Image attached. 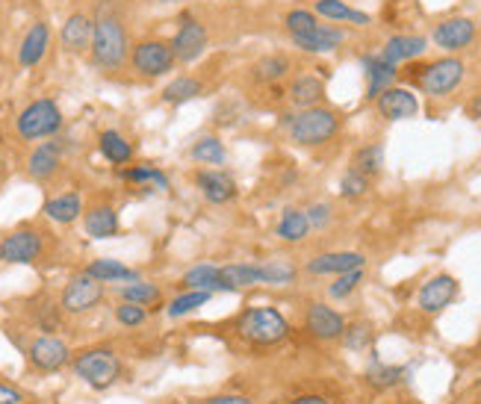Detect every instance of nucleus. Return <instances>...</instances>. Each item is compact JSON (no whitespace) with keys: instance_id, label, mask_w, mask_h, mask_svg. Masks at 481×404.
<instances>
[{"instance_id":"obj_10","label":"nucleus","mask_w":481,"mask_h":404,"mask_svg":"<svg viewBox=\"0 0 481 404\" xmlns=\"http://www.w3.org/2000/svg\"><path fill=\"white\" fill-rule=\"evenodd\" d=\"M476 39H478V24H476V18H467V15L443 18V21H437L432 30V42L443 50V54H460V50H467Z\"/></svg>"},{"instance_id":"obj_28","label":"nucleus","mask_w":481,"mask_h":404,"mask_svg":"<svg viewBox=\"0 0 481 404\" xmlns=\"http://www.w3.org/2000/svg\"><path fill=\"white\" fill-rule=\"evenodd\" d=\"M310 219H307V210L302 207H286L278 225H275V236L281 242H290V245H299L307 236H310Z\"/></svg>"},{"instance_id":"obj_17","label":"nucleus","mask_w":481,"mask_h":404,"mask_svg":"<svg viewBox=\"0 0 481 404\" xmlns=\"http://www.w3.org/2000/svg\"><path fill=\"white\" fill-rule=\"evenodd\" d=\"M375 109L387 121H407L419 116V100L407 86H390L375 98Z\"/></svg>"},{"instance_id":"obj_4","label":"nucleus","mask_w":481,"mask_h":404,"mask_svg":"<svg viewBox=\"0 0 481 404\" xmlns=\"http://www.w3.org/2000/svg\"><path fill=\"white\" fill-rule=\"evenodd\" d=\"M178 65V56H175V47H171V39H139L136 45L130 47V68L136 77H145V80H157V77H166L175 72Z\"/></svg>"},{"instance_id":"obj_49","label":"nucleus","mask_w":481,"mask_h":404,"mask_svg":"<svg viewBox=\"0 0 481 404\" xmlns=\"http://www.w3.org/2000/svg\"><path fill=\"white\" fill-rule=\"evenodd\" d=\"M204 404H254V401L245 399V396H213V399H207Z\"/></svg>"},{"instance_id":"obj_50","label":"nucleus","mask_w":481,"mask_h":404,"mask_svg":"<svg viewBox=\"0 0 481 404\" xmlns=\"http://www.w3.org/2000/svg\"><path fill=\"white\" fill-rule=\"evenodd\" d=\"M286 404H328V401H325L322 396H302V399H293Z\"/></svg>"},{"instance_id":"obj_46","label":"nucleus","mask_w":481,"mask_h":404,"mask_svg":"<svg viewBox=\"0 0 481 404\" xmlns=\"http://www.w3.org/2000/svg\"><path fill=\"white\" fill-rule=\"evenodd\" d=\"M398 378H402V369H396V366H372L370 369V381L375 387H393Z\"/></svg>"},{"instance_id":"obj_29","label":"nucleus","mask_w":481,"mask_h":404,"mask_svg":"<svg viewBox=\"0 0 481 404\" xmlns=\"http://www.w3.org/2000/svg\"><path fill=\"white\" fill-rule=\"evenodd\" d=\"M204 92H207V83H204L201 77H196V74H180V77H175V80H169L160 98H162V104L180 107V104H189V100L201 98Z\"/></svg>"},{"instance_id":"obj_35","label":"nucleus","mask_w":481,"mask_h":404,"mask_svg":"<svg viewBox=\"0 0 481 404\" xmlns=\"http://www.w3.org/2000/svg\"><path fill=\"white\" fill-rule=\"evenodd\" d=\"M222 278H224V284H228L231 292L260 284L258 262H228V266H222Z\"/></svg>"},{"instance_id":"obj_43","label":"nucleus","mask_w":481,"mask_h":404,"mask_svg":"<svg viewBox=\"0 0 481 404\" xmlns=\"http://www.w3.org/2000/svg\"><path fill=\"white\" fill-rule=\"evenodd\" d=\"M361 284H363V269L343 271V275H337V280L328 287V296L337 298V301H343V298H349Z\"/></svg>"},{"instance_id":"obj_52","label":"nucleus","mask_w":481,"mask_h":404,"mask_svg":"<svg viewBox=\"0 0 481 404\" xmlns=\"http://www.w3.org/2000/svg\"><path fill=\"white\" fill-rule=\"evenodd\" d=\"M153 4H180V0H153Z\"/></svg>"},{"instance_id":"obj_12","label":"nucleus","mask_w":481,"mask_h":404,"mask_svg":"<svg viewBox=\"0 0 481 404\" xmlns=\"http://www.w3.org/2000/svg\"><path fill=\"white\" fill-rule=\"evenodd\" d=\"M290 45L307 56H328L345 45V30L340 24H319V27H313L310 33L290 36Z\"/></svg>"},{"instance_id":"obj_2","label":"nucleus","mask_w":481,"mask_h":404,"mask_svg":"<svg viewBox=\"0 0 481 404\" xmlns=\"http://www.w3.org/2000/svg\"><path fill=\"white\" fill-rule=\"evenodd\" d=\"M281 127L286 130L290 142L302 148H319L328 145L340 136L343 130V116L334 107L319 104L310 109H293V113L281 116Z\"/></svg>"},{"instance_id":"obj_25","label":"nucleus","mask_w":481,"mask_h":404,"mask_svg":"<svg viewBox=\"0 0 481 404\" xmlns=\"http://www.w3.org/2000/svg\"><path fill=\"white\" fill-rule=\"evenodd\" d=\"M50 47V27L48 21H33L24 33L22 45H18V65L22 68H36L48 56Z\"/></svg>"},{"instance_id":"obj_14","label":"nucleus","mask_w":481,"mask_h":404,"mask_svg":"<svg viewBox=\"0 0 481 404\" xmlns=\"http://www.w3.org/2000/svg\"><path fill=\"white\" fill-rule=\"evenodd\" d=\"M304 328L310 331L313 340L334 342L345 333V319L337 310H331L328 305H322V301H310V305H307V313H304Z\"/></svg>"},{"instance_id":"obj_15","label":"nucleus","mask_w":481,"mask_h":404,"mask_svg":"<svg viewBox=\"0 0 481 404\" xmlns=\"http://www.w3.org/2000/svg\"><path fill=\"white\" fill-rule=\"evenodd\" d=\"M92 39H95V15L89 13H71L63 30H59V45L71 56H80L92 50Z\"/></svg>"},{"instance_id":"obj_47","label":"nucleus","mask_w":481,"mask_h":404,"mask_svg":"<svg viewBox=\"0 0 481 404\" xmlns=\"http://www.w3.org/2000/svg\"><path fill=\"white\" fill-rule=\"evenodd\" d=\"M345 346L349 348H363L366 346V340H370V328L366 325H352V328H345Z\"/></svg>"},{"instance_id":"obj_13","label":"nucleus","mask_w":481,"mask_h":404,"mask_svg":"<svg viewBox=\"0 0 481 404\" xmlns=\"http://www.w3.org/2000/svg\"><path fill=\"white\" fill-rule=\"evenodd\" d=\"M293 56L286 54V50H269V54H263L260 59H254L249 65V80L254 86H284L286 80L293 77Z\"/></svg>"},{"instance_id":"obj_22","label":"nucleus","mask_w":481,"mask_h":404,"mask_svg":"<svg viewBox=\"0 0 481 404\" xmlns=\"http://www.w3.org/2000/svg\"><path fill=\"white\" fill-rule=\"evenodd\" d=\"M59 166H63V145H59L57 139L54 142L36 145L27 157V175L30 180H36V184H48L59 171Z\"/></svg>"},{"instance_id":"obj_39","label":"nucleus","mask_w":481,"mask_h":404,"mask_svg":"<svg viewBox=\"0 0 481 404\" xmlns=\"http://www.w3.org/2000/svg\"><path fill=\"white\" fill-rule=\"evenodd\" d=\"M258 271H260V284H269V287H286L295 280V269L284 260L258 262Z\"/></svg>"},{"instance_id":"obj_1","label":"nucleus","mask_w":481,"mask_h":404,"mask_svg":"<svg viewBox=\"0 0 481 404\" xmlns=\"http://www.w3.org/2000/svg\"><path fill=\"white\" fill-rule=\"evenodd\" d=\"M92 63H95L98 72L112 74L121 72L125 63L130 59V42H127V30L121 21L118 9L112 4H101L95 13V39H92Z\"/></svg>"},{"instance_id":"obj_40","label":"nucleus","mask_w":481,"mask_h":404,"mask_svg":"<svg viewBox=\"0 0 481 404\" xmlns=\"http://www.w3.org/2000/svg\"><path fill=\"white\" fill-rule=\"evenodd\" d=\"M210 298H213V292H207V289H187V292H180V296L169 305V316L171 319H180V316H187V313H196L198 307L207 305Z\"/></svg>"},{"instance_id":"obj_42","label":"nucleus","mask_w":481,"mask_h":404,"mask_svg":"<svg viewBox=\"0 0 481 404\" xmlns=\"http://www.w3.org/2000/svg\"><path fill=\"white\" fill-rule=\"evenodd\" d=\"M366 192H370V177L361 175L357 168H349L345 175L340 177V195L345 201H361Z\"/></svg>"},{"instance_id":"obj_31","label":"nucleus","mask_w":481,"mask_h":404,"mask_svg":"<svg viewBox=\"0 0 481 404\" xmlns=\"http://www.w3.org/2000/svg\"><path fill=\"white\" fill-rule=\"evenodd\" d=\"M86 271L101 284H130V280H139V271L125 266V262L112 260V257H101V260H92Z\"/></svg>"},{"instance_id":"obj_30","label":"nucleus","mask_w":481,"mask_h":404,"mask_svg":"<svg viewBox=\"0 0 481 404\" xmlns=\"http://www.w3.org/2000/svg\"><path fill=\"white\" fill-rule=\"evenodd\" d=\"M42 213L57 221V225H74L83 213V198H80V192H63V195H54L45 201V210Z\"/></svg>"},{"instance_id":"obj_32","label":"nucleus","mask_w":481,"mask_h":404,"mask_svg":"<svg viewBox=\"0 0 481 404\" xmlns=\"http://www.w3.org/2000/svg\"><path fill=\"white\" fill-rule=\"evenodd\" d=\"M187 289H207V292H231L228 284L222 278V266H213V262H198L192 266L180 280Z\"/></svg>"},{"instance_id":"obj_36","label":"nucleus","mask_w":481,"mask_h":404,"mask_svg":"<svg viewBox=\"0 0 481 404\" xmlns=\"http://www.w3.org/2000/svg\"><path fill=\"white\" fill-rule=\"evenodd\" d=\"M352 168H357L361 175H366L370 180L378 177V175H381V168H384V145L381 142H370V145L357 148L354 157H352Z\"/></svg>"},{"instance_id":"obj_5","label":"nucleus","mask_w":481,"mask_h":404,"mask_svg":"<svg viewBox=\"0 0 481 404\" xmlns=\"http://www.w3.org/2000/svg\"><path fill=\"white\" fill-rule=\"evenodd\" d=\"M464 77H467L464 59H458L455 54H446L419 68V74H414V83L419 86V92L428 98H446L464 83Z\"/></svg>"},{"instance_id":"obj_33","label":"nucleus","mask_w":481,"mask_h":404,"mask_svg":"<svg viewBox=\"0 0 481 404\" xmlns=\"http://www.w3.org/2000/svg\"><path fill=\"white\" fill-rule=\"evenodd\" d=\"M98 148H101V157L112 166H127L133 159V145L118 130H104V133L98 136Z\"/></svg>"},{"instance_id":"obj_44","label":"nucleus","mask_w":481,"mask_h":404,"mask_svg":"<svg viewBox=\"0 0 481 404\" xmlns=\"http://www.w3.org/2000/svg\"><path fill=\"white\" fill-rule=\"evenodd\" d=\"M145 319H148V310L142 307V305H130V301H121V305L116 307V322H118V325H125V328L145 325Z\"/></svg>"},{"instance_id":"obj_48","label":"nucleus","mask_w":481,"mask_h":404,"mask_svg":"<svg viewBox=\"0 0 481 404\" xmlns=\"http://www.w3.org/2000/svg\"><path fill=\"white\" fill-rule=\"evenodd\" d=\"M0 404H22V392L9 383H0Z\"/></svg>"},{"instance_id":"obj_38","label":"nucleus","mask_w":481,"mask_h":404,"mask_svg":"<svg viewBox=\"0 0 481 404\" xmlns=\"http://www.w3.org/2000/svg\"><path fill=\"white\" fill-rule=\"evenodd\" d=\"M125 180H127V184H136V186H153V189H160V192L169 189L166 171L157 168V166H133V168H125Z\"/></svg>"},{"instance_id":"obj_3","label":"nucleus","mask_w":481,"mask_h":404,"mask_svg":"<svg viewBox=\"0 0 481 404\" xmlns=\"http://www.w3.org/2000/svg\"><path fill=\"white\" fill-rule=\"evenodd\" d=\"M237 333L249 346L269 348V346H281V342L290 337V325H286V319L281 316V310L251 307L237 319Z\"/></svg>"},{"instance_id":"obj_11","label":"nucleus","mask_w":481,"mask_h":404,"mask_svg":"<svg viewBox=\"0 0 481 404\" xmlns=\"http://www.w3.org/2000/svg\"><path fill=\"white\" fill-rule=\"evenodd\" d=\"M104 301V284L95 280L89 271H80L66 284L63 298H59V307L71 316H80V313H89L92 307H98Z\"/></svg>"},{"instance_id":"obj_51","label":"nucleus","mask_w":481,"mask_h":404,"mask_svg":"<svg viewBox=\"0 0 481 404\" xmlns=\"http://www.w3.org/2000/svg\"><path fill=\"white\" fill-rule=\"evenodd\" d=\"M469 116L481 121V95H476V98H473V104H469Z\"/></svg>"},{"instance_id":"obj_26","label":"nucleus","mask_w":481,"mask_h":404,"mask_svg":"<svg viewBox=\"0 0 481 404\" xmlns=\"http://www.w3.org/2000/svg\"><path fill=\"white\" fill-rule=\"evenodd\" d=\"M428 50V39L425 36H416V33H396L384 42L381 47V56L390 59L393 65H407L419 59Z\"/></svg>"},{"instance_id":"obj_21","label":"nucleus","mask_w":481,"mask_h":404,"mask_svg":"<svg viewBox=\"0 0 481 404\" xmlns=\"http://www.w3.org/2000/svg\"><path fill=\"white\" fill-rule=\"evenodd\" d=\"M313 13L328 24H340V27H357L366 30L372 27V15L363 13V9L349 6L345 0H313Z\"/></svg>"},{"instance_id":"obj_45","label":"nucleus","mask_w":481,"mask_h":404,"mask_svg":"<svg viewBox=\"0 0 481 404\" xmlns=\"http://www.w3.org/2000/svg\"><path fill=\"white\" fill-rule=\"evenodd\" d=\"M307 219H310V228H313V230L331 228V221H334V207H331V204H325V201H316V204L307 207Z\"/></svg>"},{"instance_id":"obj_9","label":"nucleus","mask_w":481,"mask_h":404,"mask_svg":"<svg viewBox=\"0 0 481 404\" xmlns=\"http://www.w3.org/2000/svg\"><path fill=\"white\" fill-rule=\"evenodd\" d=\"M171 47H175L178 65H192L207 54L210 47V30L201 21L196 13H183L178 21V33L171 39Z\"/></svg>"},{"instance_id":"obj_6","label":"nucleus","mask_w":481,"mask_h":404,"mask_svg":"<svg viewBox=\"0 0 481 404\" xmlns=\"http://www.w3.org/2000/svg\"><path fill=\"white\" fill-rule=\"evenodd\" d=\"M15 130L24 142H39V139L57 136L63 130V109H59L54 98H39L18 113Z\"/></svg>"},{"instance_id":"obj_34","label":"nucleus","mask_w":481,"mask_h":404,"mask_svg":"<svg viewBox=\"0 0 481 404\" xmlns=\"http://www.w3.org/2000/svg\"><path fill=\"white\" fill-rule=\"evenodd\" d=\"M189 157L196 159L198 166H224V159H228V150H224L219 136L207 133V136H198L196 142H192Z\"/></svg>"},{"instance_id":"obj_27","label":"nucleus","mask_w":481,"mask_h":404,"mask_svg":"<svg viewBox=\"0 0 481 404\" xmlns=\"http://www.w3.org/2000/svg\"><path fill=\"white\" fill-rule=\"evenodd\" d=\"M83 230L92 239H112L118 234V210L112 204H95L83 213Z\"/></svg>"},{"instance_id":"obj_8","label":"nucleus","mask_w":481,"mask_h":404,"mask_svg":"<svg viewBox=\"0 0 481 404\" xmlns=\"http://www.w3.org/2000/svg\"><path fill=\"white\" fill-rule=\"evenodd\" d=\"M45 254V234L33 225H22L0 239V262L9 266H30Z\"/></svg>"},{"instance_id":"obj_20","label":"nucleus","mask_w":481,"mask_h":404,"mask_svg":"<svg viewBox=\"0 0 481 404\" xmlns=\"http://www.w3.org/2000/svg\"><path fill=\"white\" fill-rule=\"evenodd\" d=\"M366 257L361 251H328V254H316L307 260L304 271L313 278H325V275H343V271L352 269H363Z\"/></svg>"},{"instance_id":"obj_41","label":"nucleus","mask_w":481,"mask_h":404,"mask_svg":"<svg viewBox=\"0 0 481 404\" xmlns=\"http://www.w3.org/2000/svg\"><path fill=\"white\" fill-rule=\"evenodd\" d=\"M322 24V18L313 13V9H302V6H295L290 9V13H284V27H286V33L295 36V33H310L313 27H319Z\"/></svg>"},{"instance_id":"obj_18","label":"nucleus","mask_w":481,"mask_h":404,"mask_svg":"<svg viewBox=\"0 0 481 404\" xmlns=\"http://www.w3.org/2000/svg\"><path fill=\"white\" fill-rule=\"evenodd\" d=\"M325 80L319 74H310V72H302V74H293L286 80V100H290L293 109H310V107H319L325 104Z\"/></svg>"},{"instance_id":"obj_24","label":"nucleus","mask_w":481,"mask_h":404,"mask_svg":"<svg viewBox=\"0 0 481 404\" xmlns=\"http://www.w3.org/2000/svg\"><path fill=\"white\" fill-rule=\"evenodd\" d=\"M458 296V280L452 275H434L428 284H423L419 289V310L423 313H440L443 307H449Z\"/></svg>"},{"instance_id":"obj_16","label":"nucleus","mask_w":481,"mask_h":404,"mask_svg":"<svg viewBox=\"0 0 481 404\" xmlns=\"http://www.w3.org/2000/svg\"><path fill=\"white\" fill-rule=\"evenodd\" d=\"M27 360L39 372H57L71 360V348L59 337H36L27 346Z\"/></svg>"},{"instance_id":"obj_37","label":"nucleus","mask_w":481,"mask_h":404,"mask_svg":"<svg viewBox=\"0 0 481 404\" xmlns=\"http://www.w3.org/2000/svg\"><path fill=\"white\" fill-rule=\"evenodd\" d=\"M121 301H130V305H142V307H151L160 301V287L157 284H148V280H130L118 289Z\"/></svg>"},{"instance_id":"obj_19","label":"nucleus","mask_w":481,"mask_h":404,"mask_svg":"<svg viewBox=\"0 0 481 404\" xmlns=\"http://www.w3.org/2000/svg\"><path fill=\"white\" fill-rule=\"evenodd\" d=\"M196 184H198V192L204 195V201H210V204H216V207L231 204V201L240 195L237 180L222 168H201L196 175Z\"/></svg>"},{"instance_id":"obj_23","label":"nucleus","mask_w":481,"mask_h":404,"mask_svg":"<svg viewBox=\"0 0 481 404\" xmlns=\"http://www.w3.org/2000/svg\"><path fill=\"white\" fill-rule=\"evenodd\" d=\"M363 74H366V100H375L384 89L396 86L398 65H393L390 59H384L381 50H378V54L363 56Z\"/></svg>"},{"instance_id":"obj_7","label":"nucleus","mask_w":481,"mask_h":404,"mask_svg":"<svg viewBox=\"0 0 481 404\" xmlns=\"http://www.w3.org/2000/svg\"><path fill=\"white\" fill-rule=\"evenodd\" d=\"M74 375L92 390H109L121 378V360L112 348H86L71 360Z\"/></svg>"}]
</instances>
